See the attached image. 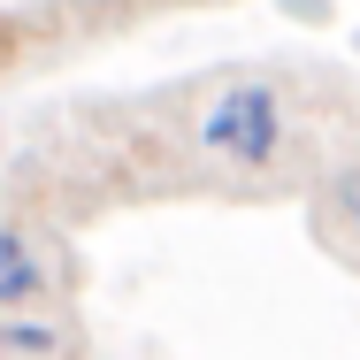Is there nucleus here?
<instances>
[{"instance_id": "1", "label": "nucleus", "mask_w": 360, "mask_h": 360, "mask_svg": "<svg viewBox=\"0 0 360 360\" xmlns=\"http://www.w3.org/2000/svg\"><path fill=\"white\" fill-rule=\"evenodd\" d=\"M200 146L215 153L222 169H238V176H269L291 153L284 92H276L269 77H230L215 100H207V115H200Z\"/></svg>"}, {"instance_id": "2", "label": "nucleus", "mask_w": 360, "mask_h": 360, "mask_svg": "<svg viewBox=\"0 0 360 360\" xmlns=\"http://www.w3.org/2000/svg\"><path fill=\"white\" fill-rule=\"evenodd\" d=\"M54 284V261H46V245L31 238V230H15V222H0V314H15V307H39Z\"/></svg>"}, {"instance_id": "3", "label": "nucleus", "mask_w": 360, "mask_h": 360, "mask_svg": "<svg viewBox=\"0 0 360 360\" xmlns=\"http://www.w3.org/2000/svg\"><path fill=\"white\" fill-rule=\"evenodd\" d=\"M62 345H70V330L54 314H31V322H8L0 314V353H62Z\"/></svg>"}, {"instance_id": "4", "label": "nucleus", "mask_w": 360, "mask_h": 360, "mask_svg": "<svg viewBox=\"0 0 360 360\" xmlns=\"http://www.w3.org/2000/svg\"><path fill=\"white\" fill-rule=\"evenodd\" d=\"M15 46H23V39H15V23H8V15H0V70H8V62H15Z\"/></svg>"}, {"instance_id": "5", "label": "nucleus", "mask_w": 360, "mask_h": 360, "mask_svg": "<svg viewBox=\"0 0 360 360\" xmlns=\"http://www.w3.org/2000/svg\"><path fill=\"white\" fill-rule=\"evenodd\" d=\"M161 8H169V0H161ZM176 8H184V0H176Z\"/></svg>"}]
</instances>
